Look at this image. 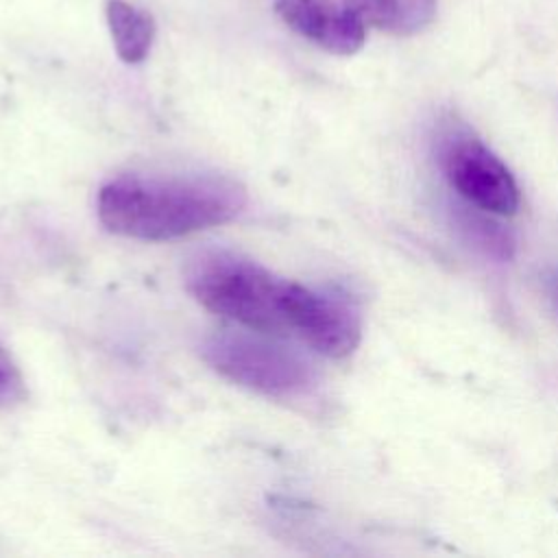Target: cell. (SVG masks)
I'll list each match as a JSON object with an SVG mask.
<instances>
[{"label": "cell", "instance_id": "obj_8", "mask_svg": "<svg viewBox=\"0 0 558 558\" xmlns=\"http://www.w3.org/2000/svg\"><path fill=\"white\" fill-rule=\"evenodd\" d=\"M26 399L24 377L13 357L0 349V408H13Z\"/></svg>", "mask_w": 558, "mask_h": 558}, {"label": "cell", "instance_id": "obj_5", "mask_svg": "<svg viewBox=\"0 0 558 558\" xmlns=\"http://www.w3.org/2000/svg\"><path fill=\"white\" fill-rule=\"evenodd\" d=\"M275 11L294 33L333 54H353L362 48L366 26L336 0H275Z\"/></svg>", "mask_w": 558, "mask_h": 558}, {"label": "cell", "instance_id": "obj_7", "mask_svg": "<svg viewBox=\"0 0 558 558\" xmlns=\"http://www.w3.org/2000/svg\"><path fill=\"white\" fill-rule=\"evenodd\" d=\"M105 13L118 57L124 63L144 61L155 39L153 15L126 0H109Z\"/></svg>", "mask_w": 558, "mask_h": 558}, {"label": "cell", "instance_id": "obj_3", "mask_svg": "<svg viewBox=\"0 0 558 558\" xmlns=\"http://www.w3.org/2000/svg\"><path fill=\"white\" fill-rule=\"evenodd\" d=\"M262 331H225L205 340L203 357L220 375L268 397H292L314 381L312 364Z\"/></svg>", "mask_w": 558, "mask_h": 558}, {"label": "cell", "instance_id": "obj_6", "mask_svg": "<svg viewBox=\"0 0 558 558\" xmlns=\"http://www.w3.org/2000/svg\"><path fill=\"white\" fill-rule=\"evenodd\" d=\"M364 26L392 35H414L432 24L438 0H342Z\"/></svg>", "mask_w": 558, "mask_h": 558}, {"label": "cell", "instance_id": "obj_1", "mask_svg": "<svg viewBox=\"0 0 558 558\" xmlns=\"http://www.w3.org/2000/svg\"><path fill=\"white\" fill-rule=\"evenodd\" d=\"M248 196L225 174H122L98 192L100 222L135 240H174L233 220Z\"/></svg>", "mask_w": 558, "mask_h": 558}, {"label": "cell", "instance_id": "obj_9", "mask_svg": "<svg viewBox=\"0 0 558 558\" xmlns=\"http://www.w3.org/2000/svg\"><path fill=\"white\" fill-rule=\"evenodd\" d=\"M549 294H551V301H554V305L558 310V270L549 277Z\"/></svg>", "mask_w": 558, "mask_h": 558}, {"label": "cell", "instance_id": "obj_4", "mask_svg": "<svg viewBox=\"0 0 558 558\" xmlns=\"http://www.w3.org/2000/svg\"><path fill=\"white\" fill-rule=\"evenodd\" d=\"M440 168L449 185L473 207L512 216L519 209V185L508 166L475 135L449 131L440 142Z\"/></svg>", "mask_w": 558, "mask_h": 558}, {"label": "cell", "instance_id": "obj_2", "mask_svg": "<svg viewBox=\"0 0 558 558\" xmlns=\"http://www.w3.org/2000/svg\"><path fill=\"white\" fill-rule=\"evenodd\" d=\"M194 299L248 331L294 336L305 286L277 277L268 268L229 251H207L185 272Z\"/></svg>", "mask_w": 558, "mask_h": 558}]
</instances>
